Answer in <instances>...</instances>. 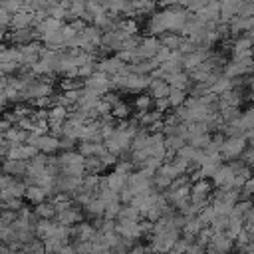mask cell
<instances>
[{"label":"cell","mask_w":254,"mask_h":254,"mask_svg":"<svg viewBox=\"0 0 254 254\" xmlns=\"http://www.w3.org/2000/svg\"><path fill=\"white\" fill-rule=\"evenodd\" d=\"M28 22H30V14H16V16L12 18V24H14V26H18V28L26 26Z\"/></svg>","instance_id":"1"}]
</instances>
